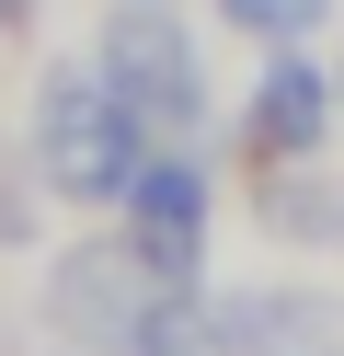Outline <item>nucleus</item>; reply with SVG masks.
I'll return each instance as SVG.
<instances>
[{
  "instance_id": "nucleus-1",
  "label": "nucleus",
  "mask_w": 344,
  "mask_h": 356,
  "mask_svg": "<svg viewBox=\"0 0 344 356\" xmlns=\"http://www.w3.org/2000/svg\"><path fill=\"white\" fill-rule=\"evenodd\" d=\"M138 161H149V127L126 115L104 70H46L35 92V184L69 195V207H126Z\"/></svg>"
},
{
  "instance_id": "nucleus-2",
  "label": "nucleus",
  "mask_w": 344,
  "mask_h": 356,
  "mask_svg": "<svg viewBox=\"0 0 344 356\" xmlns=\"http://www.w3.org/2000/svg\"><path fill=\"white\" fill-rule=\"evenodd\" d=\"M92 70L126 92L138 127H206V47L183 35L172 0H126L104 24V47H92Z\"/></svg>"
},
{
  "instance_id": "nucleus-3",
  "label": "nucleus",
  "mask_w": 344,
  "mask_h": 356,
  "mask_svg": "<svg viewBox=\"0 0 344 356\" xmlns=\"http://www.w3.org/2000/svg\"><path fill=\"white\" fill-rule=\"evenodd\" d=\"M161 287L172 276H149L138 241H92V253H69L58 276H46V322H58L69 345H92V356H126V333L149 322Z\"/></svg>"
},
{
  "instance_id": "nucleus-4",
  "label": "nucleus",
  "mask_w": 344,
  "mask_h": 356,
  "mask_svg": "<svg viewBox=\"0 0 344 356\" xmlns=\"http://www.w3.org/2000/svg\"><path fill=\"white\" fill-rule=\"evenodd\" d=\"M333 81L310 70L298 47H264V70H252V104H241V149L252 161H321V138H333Z\"/></svg>"
},
{
  "instance_id": "nucleus-5",
  "label": "nucleus",
  "mask_w": 344,
  "mask_h": 356,
  "mask_svg": "<svg viewBox=\"0 0 344 356\" xmlns=\"http://www.w3.org/2000/svg\"><path fill=\"white\" fill-rule=\"evenodd\" d=\"M126 241H138V264L149 276H183L195 287V264H206V161H138V184H126Z\"/></svg>"
},
{
  "instance_id": "nucleus-6",
  "label": "nucleus",
  "mask_w": 344,
  "mask_h": 356,
  "mask_svg": "<svg viewBox=\"0 0 344 356\" xmlns=\"http://www.w3.org/2000/svg\"><path fill=\"white\" fill-rule=\"evenodd\" d=\"M206 345L218 356H344V333H333V310L321 299H287V287H252V299H218L206 310Z\"/></svg>"
},
{
  "instance_id": "nucleus-7",
  "label": "nucleus",
  "mask_w": 344,
  "mask_h": 356,
  "mask_svg": "<svg viewBox=\"0 0 344 356\" xmlns=\"http://www.w3.org/2000/svg\"><path fill=\"white\" fill-rule=\"evenodd\" d=\"M218 12L252 35V47H298V35H321V24H333V0H218Z\"/></svg>"
},
{
  "instance_id": "nucleus-8",
  "label": "nucleus",
  "mask_w": 344,
  "mask_h": 356,
  "mask_svg": "<svg viewBox=\"0 0 344 356\" xmlns=\"http://www.w3.org/2000/svg\"><path fill=\"white\" fill-rule=\"evenodd\" d=\"M23 230H35V218H23V195L0 184V241H23Z\"/></svg>"
},
{
  "instance_id": "nucleus-9",
  "label": "nucleus",
  "mask_w": 344,
  "mask_h": 356,
  "mask_svg": "<svg viewBox=\"0 0 344 356\" xmlns=\"http://www.w3.org/2000/svg\"><path fill=\"white\" fill-rule=\"evenodd\" d=\"M23 24H35V0H0V35H23Z\"/></svg>"
},
{
  "instance_id": "nucleus-10",
  "label": "nucleus",
  "mask_w": 344,
  "mask_h": 356,
  "mask_svg": "<svg viewBox=\"0 0 344 356\" xmlns=\"http://www.w3.org/2000/svg\"><path fill=\"white\" fill-rule=\"evenodd\" d=\"M172 12H183V0H172Z\"/></svg>"
},
{
  "instance_id": "nucleus-11",
  "label": "nucleus",
  "mask_w": 344,
  "mask_h": 356,
  "mask_svg": "<svg viewBox=\"0 0 344 356\" xmlns=\"http://www.w3.org/2000/svg\"><path fill=\"white\" fill-rule=\"evenodd\" d=\"M333 92H344V81H333Z\"/></svg>"
}]
</instances>
